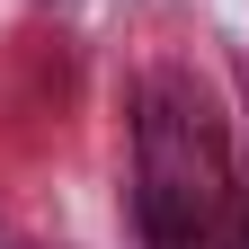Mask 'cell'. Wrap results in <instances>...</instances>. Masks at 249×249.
I'll use <instances>...</instances> for the list:
<instances>
[{
  "label": "cell",
  "instance_id": "cell-2",
  "mask_svg": "<svg viewBox=\"0 0 249 249\" xmlns=\"http://www.w3.org/2000/svg\"><path fill=\"white\" fill-rule=\"evenodd\" d=\"M213 249H249V178H231V205H223V231Z\"/></svg>",
  "mask_w": 249,
  "mask_h": 249
},
{
  "label": "cell",
  "instance_id": "cell-1",
  "mask_svg": "<svg viewBox=\"0 0 249 249\" xmlns=\"http://www.w3.org/2000/svg\"><path fill=\"white\" fill-rule=\"evenodd\" d=\"M231 205V169H223V134H213V107L187 80H151L142 89V240L151 249H213Z\"/></svg>",
  "mask_w": 249,
  "mask_h": 249
}]
</instances>
